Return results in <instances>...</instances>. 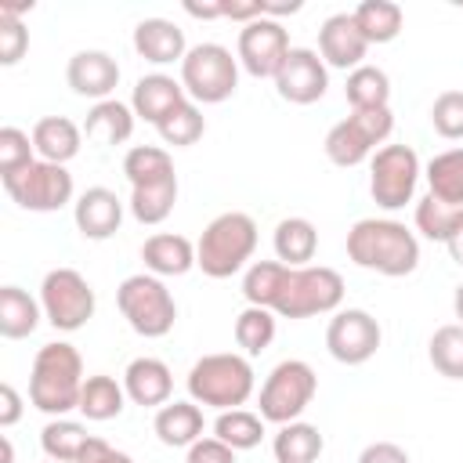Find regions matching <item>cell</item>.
<instances>
[{"mask_svg":"<svg viewBox=\"0 0 463 463\" xmlns=\"http://www.w3.org/2000/svg\"><path fill=\"white\" fill-rule=\"evenodd\" d=\"M347 257L376 275L402 279L412 275L420 264V242L416 235L391 217H362L347 232Z\"/></svg>","mask_w":463,"mask_h":463,"instance_id":"cell-1","label":"cell"},{"mask_svg":"<svg viewBox=\"0 0 463 463\" xmlns=\"http://www.w3.org/2000/svg\"><path fill=\"white\" fill-rule=\"evenodd\" d=\"M83 358L72 344L54 340L43 344L33 358L29 373V402L47 416H65L69 409H80L83 394Z\"/></svg>","mask_w":463,"mask_h":463,"instance_id":"cell-2","label":"cell"},{"mask_svg":"<svg viewBox=\"0 0 463 463\" xmlns=\"http://www.w3.org/2000/svg\"><path fill=\"white\" fill-rule=\"evenodd\" d=\"M253 250H257L253 217L242 210H228V213H217L203 228L195 242V268H203V275L210 279H232L235 271L246 268Z\"/></svg>","mask_w":463,"mask_h":463,"instance_id":"cell-3","label":"cell"},{"mask_svg":"<svg viewBox=\"0 0 463 463\" xmlns=\"http://www.w3.org/2000/svg\"><path fill=\"white\" fill-rule=\"evenodd\" d=\"M188 394L195 405H210V409H239L250 402L253 394V365L246 354L235 351H217V354H203L192 369H188Z\"/></svg>","mask_w":463,"mask_h":463,"instance_id":"cell-4","label":"cell"},{"mask_svg":"<svg viewBox=\"0 0 463 463\" xmlns=\"http://www.w3.org/2000/svg\"><path fill=\"white\" fill-rule=\"evenodd\" d=\"M116 304H119V315L127 318V326L145 340L166 336L177 322L174 293L166 289V282L159 275H148V271L127 275L116 289Z\"/></svg>","mask_w":463,"mask_h":463,"instance_id":"cell-5","label":"cell"},{"mask_svg":"<svg viewBox=\"0 0 463 463\" xmlns=\"http://www.w3.org/2000/svg\"><path fill=\"white\" fill-rule=\"evenodd\" d=\"M344 300V279L340 271L326 264H307V268H289L275 300L279 318H311V315H329Z\"/></svg>","mask_w":463,"mask_h":463,"instance_id":"cell-6","label":"cell"},{"mask_svg":"<svg viewBox=\"0 0 463 463\" xmlns=\"http://www.w3.org/2000/svg\"><path fill=\"white\" fill-rule=\"evenodd\" d=\"M181 87L192 101L221 105L239 87V58L224 43H195L181 61Z\"/></svg>","mask_w":463,"mask_h":463,"instance_id":"cell-7","label":"cell"},{"mask_svg":"<svg viewBox=\"0 0 463 463\" xmlns=\"http://www.w3.org/2000/svg\"><path fill=\"white\" fill-rule=\"evenodd\" d=\"M315 391H318V376H315V369L307 362H300V358L279 362L268 373V380L260 383V398H257L260 420L264 423H279V427L300 420V412L311 405Z\"/></svg>","mask_w":463,"mask_h":463,"instance_id":"cell-8","label":"cell"},{"mask_svg":"<svg viewBox=\"0 0 463 463\" xmlns=\"http://www.w3.org/2000/svg\"><path fill=\"white\" fill-rule=\"evenodd\" d=\"M394 130L391 109H373V112H351L347 119L333 123L326 134V156L336 166H358L376 156V145H383Z\"/></svg>","mask_w":463,"mask_h":463,"instance_id":"cell-9","label":"cell"},{"mask_svg":"<svg viewBox=\"0 0 463 463\" xmlns=\"http://www.w3.org/2000/svg\"><path fill=\"white\" fill-rule=\"evenodd\" d=\"M94 289L90 282L76 271V268H54L43 275L40 282V307L43 318L61 329V333H76L94 318Z\"/></svg>","mask_w":463,"mask_h":463,"instance_id":"cell-10","label":"cell"},{"mask_svg":"<svg viewBox=\"0 0 463 463\" xmlns=\"http://www.w3.org/2000/svg\"><path fill=\"white\" fill-rule=\"evenodd\" d=\"M4 192L33 213H54L65 203H72V174L61 163H47V159H33L29 166L0 177Z\"/></svg>","mask_w":463,"mask_h":463,"instance_id":"cell-11","label":"cell"},{"mask_svg":"<svg viewBox=\"0 0 463 463\" xmlns=\"http://www.w3.org/2000/svg\"><path fill=\"white\" fill-rule=\"evenodd\" d=\"M420 181V156L409 145H383L369 159V195L383 210H402L412 203Z\"/></svg>","mask_w":463,"mask_h":463,"instance_id":"cell-12","label":"cell"},{"mask_svg":"<svg viewBox=\"0 0 463 463\" xmlns=\"http://www.w3.org/2000/svg\"><path fill=\"white\" fill-rule=\"evenodd\" d=\"M383 340V329L380 322L362 311V307H344V311H333L329 326H326V347L329 354L340 362V365H362L376 354Z\"/></svg>","mask_w":463,"mask_h":463,"instance_id":"cell-13","label":"cell"},{"mask_svg":"<svg viewBox=\"0 0 463 463\" xmlns=\"http://www.w3.org/2000/svg\"><path fill=\"white\" fill-rule=\"evenodd\" d=\"M235 54H239V65L250 76H257V80L271 76L275 80L282 58L289 54V33L275 18H257V22H250V25L239 29Z\"/></svg>","mask_w":463,"mask_h":463,"instance_id":"cell-14","label":"cell"},{"mask_svg":"<svg viewBox=\"0 0 463 463\" xmlns=\"http://www.w3.org/2000/svg\"><path fill=\"white\" fill-rule=\"evenodd\" d=\"M326 87H329V69H326L322 54L311 47H289V54L282 58V65L275 72L279 98L289 105H311L326 94Z\"/></svg>","mask_w":463,"mask_h":463,"instance_id":"cell-15","label":"cell"},{"mask_svg":"<svg viewBox=\"0 0 463 463\" xmlns=\"http://www.w3.org/2000/svg\"><path fill=\"white\" fill-rule=\"evenodd\" d=\"M65 80H69L72 94L105 101V98H112V90L119 83V65L109 51H76L65 65Z\"/></svg>","mask_w":463,"mask_h":463,"instance_id":"cell-16","label":"cell"},{"mask_svg":"<svg viewBox=\"0 0 463 463\" xmlns=\"http://www.w3.org/2000/svg\"><path fill=\"white\" fill-rule=\"evenodd\" d=\"M365 51H369V43H365V36L358 33V25H354V18H351L347 11L329 14V18L322 22V29H318V54H322L326 65H333V69H351V72H354L358 65H365V61H362Z\"/></svg>","mask_w":463,"mask_h":463,"instance_id":"cell-17","label":"cell"},{"mask_svg":"<svg viewBox=\"0 0 463 463\" xmlns=\"http://www.w3.org/2000/svg\"><path fill=\"white\" fill-rule=\"evenodd\" d=\"M72 221H76L83 239H94V242L112 239L119 232V224H123V203H119V195L112 188L94 184L72 203Z\"/></svg>","mask_w":463,"mask_h":463,"instance_id":"cell-18","label":"cell"},{"mask_svg":"<svg viewBox=\"0 0 463 463\" xmlns=\"http://www.w3.org/2000/svg\"><path fill=\"white\" fill-rule=\"evenodd\" d=\"M123 391L134 405H166L170 402V391H174V376H170V365L163 358H134L127 369H123Z\"/></svg>","mask_w":463,"mask_h":463,"instance_id":"cell-19","label":"cell"},{"mask_svg":"<svg viewBox=\"0 0 463 463\" xmlns=\"http://www.w3.org/2000/svg\"><path fill=\"white\" fill-rule=\"evenodd\" d=\"M134 51L152 65L184 61V54H188L184 29H177L170 18H141L134 25Z\"/></svg>","mask_w":463,"mask_h":463,"instance_id":"cell-20","label":"cell"},{"mask_svg":"<svg viewBox=\"0 0 463 463\" xmlns=\"http://www.w3.org/2000/svg\"><path fill=\"white\" fill-rule=\"evenodd\" d=\"M181 101H188V94H184L181 80H174V76H166V72H148V76H141V80L134 83V94H130L134 116L145 119V123H152V127H156L166 112H174Z\"/></svg>","mask_w":463,"mask_h":463,"instance_id":"cell-21","label":"cell"},{"mask_svg":"<svg viewBox=\"0 0 463 463\" xmlns=\"http://www.w3.org/2000/svg\"><path fill=\"white\" fill-rule=\"evenodd\" d=\"M141 260H145L148 275H159V279L184 275V271L195 268V246H192V239H184V235L159 232V235H148V239H145Z\"/></svg>","mask_w":463,"mask_h":463,"instance_id":"cell-22","label":"cell"},{"mask_svg":"<svg viewBox=\"0 0 463 463\" xmlns=\"http://www.w3.org/2000/svg\"><path fill=\"white\" fill-rule=\"evenodd\" d=\"M134 109L127 105V101H116V98H105V101H94V109L87 112V119H83V134H87V141H94V145H101V148H109V145H123V141H130V134H134Z\"/></svg>","mask_w":463,"mask_h":463,"instance_id":"cell-23","label":"cell"},{"mask_svg":"<svg viewBox=\"0 0 463 463\" xmlns=\"http://www.w3.org/2000/svg\"><path fill=\"white\" fill-rule=\"evenodd\" d=\"M80 145H83V127H76L65 116H43L33 127V148L47 163H61L65 166L69 159L80 156Z\"/></svg>","mask_w":463,"mask_h":463,"instance_id":"cell-24","label":"cell"},{"mask_svg":"<svg viewBox=\"0 0 463 463\" xmlns=\"http://www.w3.org/2000/svg\"><path fill=\"white\" fill-rule=\"evenodd\" d=\"M152 430L163 445L188 449L203 438V409L195 402H166V405H159V412L152 420Z\"/></svg>","mask_w":463,"mask_h":463,"instance_id":"cell-25","label":"cell"},{"mask_svg":"<svg viewBox=\"0 0 463 463\" xmlns=\"http://www.w3.org/2000/svg\"><path fill=\"white\" fill-rule=\"evenodd\" d=\"M271 246H275V257L286 268H307V260L318 250V232H315V224L307 217H282L275 224Z\"/></svg>","mask_w":463,"mask_h":463,"instance_id":"cell-26","label":"cell"},{"mask_svg":"<svg viewBox=\"0 0 463 463\" xmlns=\"http://www.w3.org/2000/svg\"><path fill=\"white\" fill-rule=\"evenodd\" d=\"M40 318H43L40 300H33L22 286L0 289V336L4 340H25L29 333H36Z\"/></svg>","mask_w":463,"mask_h":463,"instance_id":"cell-27","label":"cell"},{"mask_svg":"<svg viewBox=\"0 0 463 463\" xmlns=\"http://www.w3.org/2000/svg\"><path fill=\"white\" fill-rule=\"evenodd\" d=\"M326 449V438L318 434L315 423H304V420H293V423H282L279 434L271 438V452H275V463H315Z\"/></svg>","mask_w":463,"mask_h":463,"instance_id":"cell-28","label":"cell"},{"mask_svg":"<svg viewBox=\"0 0 463 463\" xmlns=\"http://www.w3.org/2000/svg\"><path fill=\"white\" fill-rule=\"evenodd\" d=\"M344 98L351 105V112H373V109H391V80L380 65H358L354 72H347L344 83Z\"/></svg>","mask_w":463,"mask_h":463,"instance_id":"cell-29","label":"cell"},{"mask_svg":"<svg viewBox=\"0 0 463 463\" xmlns=\"http://www.w3.org/2000/svg\"><path fill=\"white\" fill-rule=\"evenodd\" d=\"M174 203H177V174L130 188V213L141 224H163L174 213Z\"/></svg>","mask_w":463,"mask_h":463,"instance_id":"cell-30","label":"cell"},{"mask_svg":"<svg viewBox=\"0 0 463 463\" xmlns=\"http://www.w3.org/2000/svg\"><path fill=\"white\" fill-rule=\"evenodd\" d=\"M351 18H354V25H358V33L365 36L369 47L373 43H391L402 33V22H405V14L394 0H362L351 11Z\"/></svg>","mask_w":463,"mask_h":463,"instance_id":"cell-31","label":"cell"},{"mask_svg":"<svg viewBox=\"0 0 463 463\" xmlns=\"http://www.w3.org/2000/svg\"><path fill=\"white\" fill-rule=\"evenodd\" d=\"M127 405V391L123 383H116V376H105V373H94L83 380V394H80V412L94 423H105V420H116Z\"/></svg>","mask_w":463,"mask_h":463,"instance_id":"cell-32","label":"cell"},{"mask_svg":"<svg viewBox=\"0 0 463 463\" xmlns=\"http://www.w3.org/2000/svg\"><path fill=\"white\" fill-rule=\"evenodd\" d=\"M427 184L438 203L463 206V148H445L427 163Z\"/></svg>","mask_w":463,"mask_h":463,"instance_id":"cell-33","label":"cell"},{"mask_svg":"<svg viewBox=\"0 0 463 463\" xmlns=\"http://www.w3.org/2000/svg\"><path fill=\"white\" fill-rule=\"evenodd\" d=\"M87 441H90L87 427L76 423V420H65V416L51 420V423L40 430V445H43L47 459H54V463H76Z\"/></svg>","mask_w":463,"mask_h":463,"instance_id":"cell-34","label":"cell"},{"mask_svg":"<svg viewBox=\"0 0 463 463\" xmlns=\"http://www.w3.org/2000/svg\"><path fill=\"white\" fill-rule=\"evenodd\" d=\"M286 271L289 268L282 260H253L246 268V275H242V297H246V304L271 311L275 300H279V289H282Z\"/></svg>","mask_w":463,"mask_h":463,"instance_id":"cell-35","label":"cell"},{"mask_svg":"<svg viewBox=\"0 0 463 463\" xmlns=\"http://www.w3.org/2000/svg\"><path fill=\"white\" fill-rule=\"evenodd\" d=\"M213 438H221V441L232 445L235 452L257 449L260 438H264V420H260L257 412H246V409H224V412L213 420Z\"/></svg>","mask_w":463,"mask_h":463,"instance_id":"cell-36","label":"cell"},{"mask_svg":"<svg viewBox=\"0 0 463 463\" xmlns=\"http://www.w3.org/2000/svg\"><path fill=\"white\" fill-rule=\"evenodd\" d=\"M416 228L430 242H449L463 228V206H449V203H438L434 195H423L416 203Z\"/></svg>","mask_w":463,"mask_h":463,"instance_id":"cell-37","label":"cell"},{"mask_svg":"<svg viewBox=\"0 0 463 463\" xmlns=\"http://www.w3.org/2000/svg\"><path fill=\"white\" fill-rule=\"evenodd\" d=\"M156 130H159V137H163L166 145H174V148H188V145H195V141L203 137L206 119H203L199 105L188 98V101H181L174 112H166V116L156 123Z\"/></svg>","mask_w":463,"mask_h":463,"instance_id":"cell-38","label":"cell"},{"mask_svg":"<svg viewBox=\"0 0 463 463\" xmlns=\"http://www.w3.org/2000/svg\"><path fill=\"white\" fill-rule=\"evenodd\" d=\"M271 340H275V311L246 304L239 311V318H235V344L253 358V354L268 351Z\"/></svg>","mask_w":463,"mask_h":463,"instance_id":"cell-39","label":"cell"},{"mask_svg":"<svg viewBox=\"0 0 463 463\" xmlns=\"http://www.w3.org/2000/svg\"><path fill=\"white\" fill-rule=\"evenodd\" d=\"M123 174L134 184H148V181H159V177H170L174 174V159L166 148L159 145H134L127 156H123Z\"/></svg>","mask_w":463,"mask_h":463,"instance_id":"cell-40","label":"cell"},{"mask_svg":"<svg viewBox=\"0 0 463 463\" xmlns=\"http://www.w3.org/2000/svg\"><path fill=\"white\" fill-rule=\"evenodd\" d=\"M427 354H430V365L449 376V380H463V326L452 322V326H441L434 329L430 344H427Z\"/></svg>","mask_w":463,"mask_h":463,"instance_id":"cell-41","label":"cell"},{"mask_svg":"<svg viewBox=\"0 0 463 463\" xmlns=\"http://www.w3.org/2000/svg\"><path fill=\"white\" fill-rule=\"evenodd\" d=\"M33 152V134H25L22 127H0V177L29 166L36 159Z\"/></svg>","mask_w":463,"mask_h":463,"instance_id":"cell-42","label":"cell"},{"mask_svg":"<svg viewBox=\"0 0 463 463\" xmlns=\"http://www.w3.org/2000/svg\"><path fill=\"white\" fill-rule=\"evenodd\" d=\"M430 127L449 137L459 141L463 137V90H441L430 105Z\"/></svg>","mask_w":463,"mask_h":463,"instance_id":"cell-43","label":"cell"},{"mask_svg":"<svg viewBox=\"0 0 463 463\" xmlns=\"http://www.w3.org/2000/svg\"><path fill=\"white\" fill-rule=\"evenodd\" d=\"M25 47H29V29L22 25V18L0 14V65H18Z\"/></svg>","mask_w":463,"mask_h":463,"instance_id":"cell-44","label":"cell"},{"mask_svg":"<svg viewBox=\"0 0 463 463\" xmlns=\"http://www.w3.org/2000/svg\"><path fill=\"white\" fill-rule=\"evenodd\" d=\"M184 463H235V449L221 438H199L195 445H188Z\"/></svg>","mask_w":463,"mask_h":463,"instance_id":"cell-45","label":"cell"},{"mask_svg":"<svg viewBox=\"0 0 463 463\" xmlns=\"http://www.w3.org/2000/svg\"><path fill=\"white\" fill-rule=\"evenodd\" d=\"M76 463H134V459H130L127 452L112 449L105 438H90V441L83 445V452H80Z\"/></svg>","mask_w":463,"mask_h":463,"instance_id":"cell-46","label":"cell"},{"mask_svg":"<svg viewBox=\"0 0 463 463\" xmlns=\"http://www.w3.org/2000/svg\"><path fill=\"white\" fill-rule=\"evenodd\" d=\"M358 463H409V452L394 441H373L358 452Z\"/></svg>","mask_w":463,"mask_h":463,"instance_id":"cell-47","label":"cell"},{"mask_svg":"<svg viewBox=\"0 0 463 463\" xmlns=\"http://www.w3.org/2000/svg\"><path fill=\"white\" fill-rule=\"evenodd\" d=\"M22 420V394L11 383H0V427H14Z\"/></svg>","mask_w":463,"mask_h":463,"instance_id":"cell-48","label":"cell"},{"mask_svg":"<svg viewBox=\"0 0 463 463\" xmlns=\"http://www.w3.org/2000/svg\"><path fill=\"white\" fill-rule=\"evenodd\" d=\"M260 7H264V18H282V14H297L300 11V0H260Z\"/></svg>","mask_w":463,"mask_h":463,"instance_id":"cell-49","label":"cell"},{"mask_svg":"<svg viewBox=\"0 0 463 463\" xmlns=\"http://www.w3.org/2000/svg\"><path fill=\"white\" fill-rule=\"evenodd\" d=\"M184 11L192 18H224V7L221 0H210V4H195V0H184Z\"/></svg>","mask_w":463,"mask_h":463,"instance_id":"cell-50","label":"cell"},{"mask_svg":"<svg viewBox=\"0 0 463 463\" xmlns=\"http://www.w3.org/2000/svg\"><path fill=\"white\" fill-rule=\"evenodd\" d=\"M25 11H33V0H0V14L7 18H22Z\"/></svg>","mask_w":463,"mask_h":463,"instance_id":"cell-51","label":"cell"},{"mask_svg":"<svg viewBox=\"0 0 463 463\" xmlns=\"http://www.w3.org/2000/svg\"><path fill=\"white\" fill-rule=\"evenodd\" d=\"M445 246H449V257H452L456 264H463V228H459V232H456V235H452Z\"/></svg>","mask_w":463,"mask_h":463,"instance_id":"cell-52","label":"cell"},{"mask_svg":"<svg viewBox=\"0 0 463 463\" xmlns=\"http://www.w3.org/2000/svg\"><path fill=\"white\" fill-rule=\"evenodd\" d=\"M452 311H456V318L463 326V286H456V293H452Z\"/></svg>","mask_w":463,"mask_h":463,"instance_id":"cell-53","label":"cell"},{"mask_svg":"<svg viewBox=\"0 0 463 463\" xmlns=\"http://www.w3.org/2000/svg\"><path fill=\"white\" fill-rule=\"evenodd\" d=\"M0 445H4V463H14V445H11V438H7V434L0 438Z\"/></svg>","mask_w":463,"mask_h":463,"instance_id":"cell-54","label":"cell"},{"mask_svg":"<svg viewBox=\"0 0 463 463\" xmlns=\"http://www.w3.org/2000/svg\"><path fill=\"white\" fill-rule=\"evenodd\" d=\"M51 463H54V459H51Z\"/></svg>","mask_w":463,"mask_h":463,"instance_id":"cell-55","label":"cell"}]
</instances>
